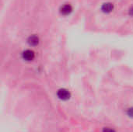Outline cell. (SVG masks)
Listing matches in <instances>:
<instances>
[{
	"mask_svg": "<svg viewBox=\"0 0 133 132\" xmlns=\"http://www.w3.org/2000/svg\"><path fill=\"white\" fill-rule=\"evenodd\" d=\"M113 9H114V5L111 2L104 3L103 5L101 6V10L105 13H109V12H112Z\"/></svg>",
	"mask_w": 133,
	"mask_h": 132,
	"instance_id": "3957f363",
	"label": "cell"
},
{
	"mask_svg": "<svg viewBox=\"0 0 133 132\" xmlns=\"http://www.w3.org/2000/svg\"><path fill=\"white\" fill-rule=\"evenodd\" d=\"M57 96L58 97L62 100H68L70 96H71V94L67 90V89H61L58 91L57 93Z\"/></svg>",
	"mask_w": 133,
	"mask_h": 132,
	"instance_id": "6da1fadb",
	"label": "cell"
},
{
	"mask_svg": "<svg viewBox=\"0 0 133 132\" xmlns=\"http://www.w3.org/2000/svg\"><path fill=\"white\" fill-rule=\"evenodd\" d=\"M28 43L29 44L32 45V46H36L39 43V38L36 35H32L28 38Z\"/></svg>",
	"mask_w": 133,
	"mask_h": 132,
	"instance_id": "5b68a950",
	"label": "cell"
},
{
	"mask_svg": "<svg viewBox=\"0 0 133 132\" xmlns=\"http://www.w3.org/2000/svg\"><path fill=\"white\" fill-rule=\"evenodd\" d=\"M129 16H133V6H132V7L129 9Z\"/></svg>",
	"mask_w": 133,
	"mask_h": 132,
	"instance_id": "ba28073f",
	"label": "cell"
},
{
	"mask_svg": "<svg viewBox=\"0 0 133 132\" xmlns=\"http://www.w3.org/2000/svg\"><path fill=\"white\" fill-rule=\"evenodd\" d=\"M103 132H116L114 129L110 128H104L103 129Z\"/></svg>",
	"mask_w": 133,
	"mask_h": 132,
	"instance_id": "52a82bcc",
	"label": "cell"
},
{
	"mask_svg": "<svg viewBox=\"0 0 133 132\" xmlns=\"http://www.w3.org/2000/svg\"><path fill=\"white\" fill-rule=\"evenodd\" d=\"M126 114H127V115H128L129 117L133 118V107L129 108V109L126 110Z\"/></svg>",
	"mask_w": 133,
	"mask_h": 132,
	"instance_id": "8992f818",
	"label": "cell"
},
{
	"mask_svg": "<svg viewBox=\"0 0 133 132\" xmlns=\"http://www.w3.org/2000/svg\"><path fill=\"white\" fill-rule=\"evenodd\" d=\"M23 58L27 61H32L34 58V53L33 51L30 50H26L23 53Z\"/></svg>",
	"mask_w": 133,
	"mask_h": 132,
	"instance_id": "7a4b0ae2",
	"label": "cell"
},
{
	"mask_svg": "<svg viewBox=\"0 0 133 132\" xmlns=\"http://www.w3.org/2000/svg\"><path fill=\"white\" fill-rule=\"evenodd\" d=\"M72 11V8L69 4H65L62 5L60 9V12L63 15H69L71 13Z\"/></svg>",
	"mask_w": 133,
	"mask_h": 132,
	"instance_id": "277c9868",
	"label": "cell"
}]
</instances>
